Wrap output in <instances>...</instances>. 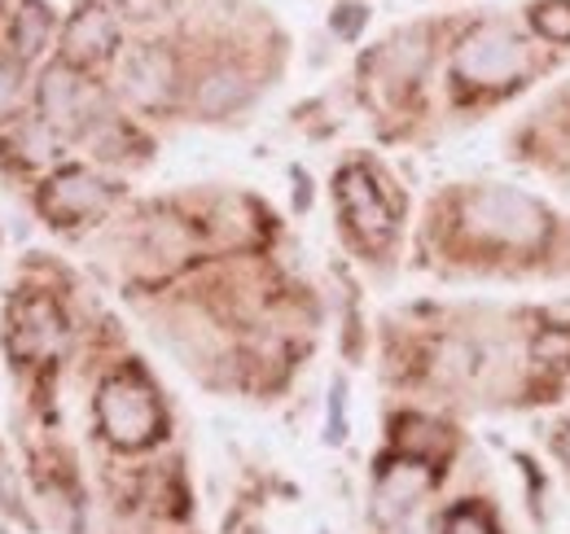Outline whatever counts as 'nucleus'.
Segmentation results:
<instances>
[{
  "label": "nucleus",
  "instance_id": "2",
  "mask_svg": "<svg viewBox=\"0 0 570 534\" xmlns=\"http://www.w3.org/2000/svg\"><path fill=\"white\" fill-rule=\"evenodd\" d=\"M527 67V53H522V40L509 31V27H474L456 53H452V70L465 79V83H479V88H500V83H513Z\"/></svg>",
  "mask_w": 570,
  "mask_h": 534
},
{
  "label": "nucleus",
  "instance_id": "12",
  "mask_svg": "<svg viewBox=\"0 0 570 534\" xmlns=\"http://www.w3.org/2000/svg\"><path fill=\"white\" fill-rule=\"evenodd\" d=\"M246 97H250V83H246L242 70H212V75L198 83V110L212 115V119L233 115Z\"/></svg>",
  "mask_w": 570,
  "mask_h": 534
},
{
  "label": "nucleus",
  "instance_id": "11",
  "mask_svg": "<svg viewBox=\"0 0 570 534\" xmlns=\"http://www.w3.org/2000/svg\"><path fill=\"white\" fill-rule=\"evenodd\" d=\"M49 31H53V13L40 0H22V9L13 13V27H9V44H13L18 62L36 58L49 44Z\"/></svg>",
  "mask_w": 570,
  "mask_h": 534
},
{
  "label": "nucleus",
  "instance_id": "19",
  "mask_svg": "<svg viewBox=\"0 0 570 534\" xmlns=\"http://www.w3.org/2000/svg\"><path fill=\"white\" fill-rule=\"evenodd\" d=\"M558 452H562V461L570 465V425L562 429V434H558Z\"/></svg>",
  "mask_w": 570,
  "mask_h": 534
},
{
  "label": "nucleus",
  "instance_id": "14",
  "mask_svg": "<svg viewBox=\"0 0 570 534\" xmlns=\"http://www.w3.org/2000/svg\"><path fill=\"white\" fill-rule=\"evenodd\" d=\"M531 355L540 364H558V368H570V329H549L531 342Z\"/></svg>",
  "mask_w": 570,
  "mask_h": 534
},
{
  "label": "nucleus",
  "instance_id": "5",
  "mask_svg": "<svg viewBox=\"0 0 570 534\" xmlns=\"http://www.w3.org/2000/svg\"><path fill=\"white\" fill-rule=\"evenodd\" d=\"M426 491H430L426 461H417V456L391 461V465L377 473V486H373V513H377V522H400Z\"/></svg>",
  "mask_w": 570,
  "mask_h": 534
},
{
  "label": "nucleus",
  "instance_id": "18",
  "mask_svg": "<svg viewBox=\"0 0 570 534\" xmlns=\"http://www.w3.org/2000/svg\"><path fill=\"white\" fill-rule=\"evenodd\" d=\"M360 22H364V9H360V4H343V9L334 13V31H338V36H356Z\"/></svg>",
  "mask_w": 570,
  "mask_h": 534
},
{
  "label": "nucleus",
  "instance_id": "1",
  "mask_svg": "<svg viewBox=\"0 0 570 534\" xmlns=\"http://www.w3.org/2000/svg\"><path fill=\"white\" fill-rule=\"evenodd\" d=\"M465 224L470 233L504 246H535L549 237V210L518 189H479L465 198Z\"/></svg>",
  "mask_w": 570,
  "mask_h": 534
},
{
  "label": "nucleus",
  "instance_id": "4",
  "mask_svg": "<svg viewBox=\"0 0 570 534\" xmlns=\"http://www.w3.org/2000/svg\"><path fill=\"white\" fill-rule=\"evenodd\" d=\"M40 106H45V123L53 128H83L97 110V92L88 88V79L71 67V62H58V67L45 70L40 79Z\"/></svg>",
  "mask_w": 570,
  "mask_h": 534
},
{
  "label": "nucleus",
  "instance_id": "7",
  "mask_svg": "<svg viewBox=\"0 0 570 534\" xmlns=\"http://www.w3.org/2000/svg\"><path fill=\"white\" fill-rule=\"evenodd\" d=\"M338 201H343V215H347V224L356 228L360 237L382 241V237L391 233V206L382 201L377 185L368 180V171L347 167V171L338 176Z\"/></svg>",
  "mask_w": 570,
  "mask_h": 534
},
{
  "label": "nucleus",
  "instance_id": "13",
  "mask_svg": "<svg viewBox=\"0 0 570 534\" xmlns=\"http://www.w3.org/2000/svg\"><path fill=\"white\" fill-rule=\"evenodd\" d=\"M531 22H535L540 36H549L558 44H570V0H540Z\"/></svg>",
  "mask_w": 570,
  "mask_h": 534
},
{
  "label": "nucleus",
  "instance_id": "3",
  "mask_svg": "<svg viewBox=\"0 0 570 534\" xmlns=\"http://www.w3.org/2000/svg\"><path fill=\"white\" fill-rule=\"evenodd\" d=\"M97 416H101L106 438L119 447H145L163 425L154 390L137 377H110L97 395Z\"/></svg>",
  "mask_w": 570,
  "mask_h": 534
},
{
  "label": "nucleus",
  "instance_id": "15",
  "mask_svg": "<svg viewBox=\"0 0 570 534\" xmlns=\"http://www.w3.org/2000/svg\"><path fill=\"white\" fill-rule=\"evenodd\" d=\"M22 97V62L0 58V115H9Z\"/></svg>",
  "mask_w": 570,
  "mask_h": 534
},
{
  "label": "nucleus",
  "instance_id": "8",
  "mask_svg": "<svg viewBox=\"0 0 570 534\" xmlns=\"http://www.w3.org/2000/svg\"><path fill=\"white\" fill-rule=\"evenodd\" d=\"M119 83L124 92L137 101V106H158L171 97V83H176V62L167 58V49H132L124 62H119Z\"/></svg>",
  "mask_w": 570,
  "mask_h": 534
},
{
  "label": "nucleus",
  "instance_id": "6",
  "mask_svg": "<svg viewBox=\"0 0 570 534\" xmlns=\"http://www.w3.org/2000/svg\"><path fill=\"white\" fill-rule=\"evenodd\" d=\"M106 201H110V185L97 180L83 167H71V171L53 176V185L45 189V215L49 219H62V224H79V219L97 215Z\"/></svg>",
  "mask_w": 570,
  "mask_h": 534
},
{
  "label": "nucleus",
  "instance_id": "16",
  "mask_svg": "<svg viewBox=\"0 0 570 534\" xmlns=\"http://www.w3.org/2000/svg\"><path fill=\"white\" fill-rule=\"evenodd\" d=\"M443 534H497V531H492V522H488L483 513H474V508H456V513L448 517Z\"/></svg>",
  "mask_w": 570,
  "mask_h": 534
},
{
  "label": "nucleus",
  "instance_id": "10",
  "mask_svg": "<svg viewBox=\"0 0 570 534\" xmlns=\"http://www.w3.org/2000/svg\"><path fill=\"white\" fill-rule=\"evenodd\" d=\"M62 337H67V325H62V316L53 312V303L31 298V303L22 307L18 329H13L18 350H27V355H49V350L62 346Z\"/></svg>",
  "mask_w": 570,
  "mask_h": 534
},
{
  "label": "nucleus",
  "instance_id": "17",
  "mask_svg": "<svg viewBox=\"0 0 570 534\" xmlns=\"http://www.w3.org/2000/svg\"><path fill=\"white\" fill-rule=\"evenodd\" d=\"M22 149H27V158H31V162L53 158V136H49V123H31V128L22 132Z\"/></svg>",
  "mask_w": 570,
  "mask_h": 534
},
{
  "label": "nucleus",
  "instance_id": "9",
  "mask_svg": "<svg viewBox=\"0 0 570 534\" xmlns=\"http://www.w3.org/2000/svg\"><path fill=\"white\" fill-rule=\"evenodd\" d=\"M67 62H101V58H110L115 53V44H119V27H115V18H110V9H101V4H83L79 13L71 18V27H67Z\"/></svg>",
  "mask_w": 570,
  "mask_h": 534
}]
</instances>
